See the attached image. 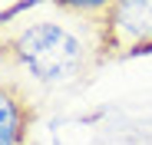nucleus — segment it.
Returning <instances> with one entry per match:
<instances>
[{
	"instance_id": "3",
	"label": "nucleus",
	"mask_w": 152,
	"mask_h": 145,
	"mask_svg": "<svg viewBox=\"0 0 152 145\" xmlns=\"http://www.w3.org/2000/svg\"><path fill=\"white\" fill-rule=\"evenodd\" d=\"M30 109L13 86L0 83V145H20L27 135Z\"/></svg>"
},
{
	"instance_id": "1",
	"label": "nucleus",
	"mask_w": 152,
	"mask_h": 145,
	"mask_svg": "<svg viewBox=\"0 0 152 145\" xmlns=\"http://www.w3.org/2000/svg\"><path fill=\"white\" fill-rule=\"evenodd\" d=\"M7 53L40 83H66L83 66V43L66 27L50 20L20 30L7 43Z\"/></svg>"
},
{
	"instance_id": "2",
	"label": "nucleus",
	"mask_w": 152,
	"mask_h": 145,
	"mask_svg": "<svg viewBox=\"0 0 152 145\" xmlns=\"http://www.w3.org/2000/svg\"><path fill=\"white\" fill-rule=\"evenodd\" d=\"M109 27L116 40L132 43V50H142V46L152 43V0H142V4H113L109 7Z\"/></svg>"
}]
</instances>
